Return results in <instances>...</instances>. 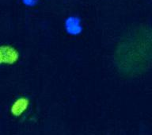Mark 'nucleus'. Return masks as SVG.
<instances>
[{
  "mask_svg": "<svg viewBox=\"0 0 152 135\" xmlns=\"http://www.w3.org/2000/svg\"><path fill=\"white\" fill-rule=\"evenodd\" d=\"M138 36L124 41L115 52L114 64L121 76L135 77L152 68V40Z\"/></svg>",
  "mask_w": 152,
  "mask_h": 135,
  "instance_id": "1",
  "label": "nucleus"
},
{
  "mask_svg": "<svg viewBox=\"0 0 152 135\" xmlns=\"http://www.w3.org/2000/svg\"><path fill=\"white\" fill-rule=\"evenodd\" d=\"M19 59V52L10 45L0 46V64H13Z\"/></svg>",
  "mask_w": 152,
  "mask_h": 135,
  "instance_id": "2",
  "label": "nucleus"
},
{
  "mask_svg": "<svg viewBox=\"0 0 152 135\" xmlns=\"http://www.w3.org/2000/svg\"><path fill=\"white\" fill-rule=\"evenodd\" d=\"M28 105H29V100L27 98H18L12 104L10 111L14 116H20L27 110Z\"/></svg>",
  "mask_w": 152,
  "mask_h": 135,
  "instance_id": "3",
  "label": "nucleus"
},
{
  "mask_svg": "<svg viewBox=\"0 0 152 135\" xmlns=\"http://www.w3.org/2000/svg\"><path fill=\"white\" fill-rule=\"evenodd\" d=\"M66 28L69 33L71 34H78L81 32L80 24H79V19L76 18H69L66 21Z\"/></svg>",
  "mask_w": 152,
  "mask_h": 135,
  "instance_id": "4",
  "label": "nucleus"
}]
</instances>
